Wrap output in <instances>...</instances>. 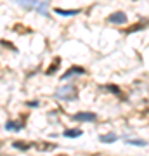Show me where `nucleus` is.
<instances>
[{
  "instance_id": "nucleus-10",
  "label": "nucleus",
  "mask_w": 149,
  "mask_h": 156,
  "mask_svg": "<svg viewBox=\"0 0 149 156\" xmlns=\"http://www.w3.org/2000/svg\"><path fill=\"white\" fill-rule=\"evenodd\" d=\"M59 64H61V57H56V59H54V63L50 64V68L45 71V75H52V73H54V71L59 68Z\"/></svg>"
},
{
  "instance_id": "nucleus-17",
  "label": "nucleus",
  "mask_w": 149,
  "mask_h": 156,
  "mask_svg": "<svg viewBox=\"0 0 149 156\" xmlns=\"http://www.w3.org/2000/svg\"><path fill=\"white\" fill-rule=\"evenodd\" d=\"M28 106H33V108H36V106H38V102H36V101H30V102H28Z\"/></svg>"
},
{
  "instance_id": "nucleus-12",
  "label": "nucleus",
  "mask_w": 149,
  "mask_h": 156,
  "mask_svg": "<svg viewBox=\"0 0 149 156\" xmlns=\"http://www.w3.org/2000/svg\"><path fill=\"white\" fill-rule=\"evenodd\" d=\"M35 10H38V12L43 14V16H49V12H47V3H45V2H38L36 7H35Z\"/></svg>"
},
{
  "instance_id": "nucleus-13",
  "label": "nucleus",
  "mask_w": 149,
  "mask_h": 156,
  "mask_svg": "<svg viewBox=\"0 0 149 156\" xmlns=\"http://www.w3.org/2000/svg\"><path fill=\"white\" fill-rule=\"evenodd\" d=\"M64 135L66 137H80L82 135V130L80 129H69V130L64 132Z\"/></svg>"
},
{
  "instance_id": "nucleus-14",
  "label": "nucleus",
  "mask_w": 149,
  "mask_h": 156,
  "mask_svg": "<svg viewBox=\"0 0 149 156\" xmlns=\"http://www.w3.org/2000/svg\"><path fill=\"white\" fill-rule=\"evenodd\" d=\"M144 26H146V23H137V24H134L132 28H128V30H127L125 33H127V35H130V33H135V31H139V30H142Z\"/></svg>"
},
{
  "instance_id": "nucleus-7",
  "label": "nucleus",
  "mask_w": 149,
  "mask_h": 156,
  "mask_svg": "<svg viewBox=\"0 0 149 156\" xmlns=\"http://www.w3.org/2000/svg\"><path fill=\"white\" fill-rule=\"evenodd\" d=\"M12 146H14L16 149H21V151H28V149H31L33 144H30V142H23V141H16V142H12Z\"/></svg>"
},
{
  "instance_id": "nucleus-15",
  "label": "nucleus",
  "mask_w": 149,
  "mask_h": 156,
  "mask_svg": "<svg viewBox=\"0 0 149 156\" xmlns=\"http://www.w3.org/2000/svg\"><path fill=\"white\" fill-rule=\"evenodd\" d=\"M127 144H134V146H146V141H134V139H127Z\"/></svg>"
},
{
  "instance_id": "nucleus-11",
  "label": "nucleus",
  "mask_w": 149,
  "mask_h": 156,
  "mask_svg": "<svg viewBox=\"0 0 149 156\" xmlns=\"http://www.w3.org/2000/svg\"><path fill=\"white\" fill-rule=\"evenodd\" d=\"M21 127H23V123H17V122H12V120H9V122L5 123V129H7V130H10V132H12V130H19Z\"/></svg>"
},
{
  "instance_id": "nucleus-8",
  "label": "nucleus",
  "mask_w": 149,
  "mask_h": 156,
  "mask_svg": "<svg viewBox=\"0 0 149 156\" xmlns=\"http://www.w3.org/2000/svg\"><path fill=\"white\" fill-rule=\"evenodd\" d=\"M35 148H36L38 151H54V149H56V144L43 142V144H35Z\"/></svg>"
},
{
  "instance_id": "nucleus-6",
  "label": "nucleus",
  "mask_w": 149,
  "mask_h": 156,
  "mask_svg": "<svg viewBox=\"0 0 149 156\" xmlns=\"http://www.w3.org/2000/svg\"><path fill=\"white\" fill-rule=\"evenodd\" d=\"M54 10H56V14H59V16H76V14L80 12L78 9H73V10H66V9H59V7H56Z\"/></svg>"
},
{
  "instance_id": "nucleus-9",
  "label": "nucleus",
  "mask_w": 149,
  "mask_h": 156,
  "mask_svg": "<svg viewBox=\"0 0 149 156\" xmlns=\"http://www.w3.org/2000/svg\"><path fill=\"white\" fill-rule=\"evenodd\" d=\"M99 139H101V142L109 144V142H115V141L118 139V135H116V134H104V135H101Z\"/></svg>"
},
{
  "instance_id": "nucleus-16",
  "label": "nucleus",
  "mask_w": 149,
  "mask_h": 156,
  "mask_svg": "<svg viewBox=\"0 0 149 156\" xmlns=\"http://www.w3.org/2000/svg\"><path fill=\"white\" fill-rule=\"evenodd\" d=\"M104 89H106V90H109V92H115V94H120V89H118L116 85H106Z\"/></svg>"
},
{
  "instance_id": "nucleus-4",
  "label": "nucleus",
  "mask_w": 149,
  "mask_h": 156,
  "mask_svg": "<svg viewBox=\"0 0 149 156\" xmlns=\"http://www.w3.org/2000/svg\"><path fill=\"white\" fill-rule=\"evenodd\" d=\"M87 71H85V68H82V66H71L61 78L62 80H66V78H69V76H73V75H85Z\"/></svg>"
},
{
  "instance_id": "nucleus-3",
  "label": "nucleus",
  "mask_w": 149,
  "mask_h": 156,
  "mask_svg": "<svg viewBox=\"0 0 149 156\" xmlns=\"http://www.w3.org/2000/svg\"><path fill=\"white\" fill-rule=\"evenodd\" d=\"M109 21L115 23V24H125L127 23V14L122 12V10H118V12H115V14L109 16Z\"/></svg>"
},
{
  "instance_id": "nucleus-5",
  "label": "nucleus",
  "mask_w": 149,
  "mask_h": 156,
  "mask_svg": "<svg viewBox=\"0 0 149 156\" xmlns=\"http://www.w3.org/2000/svg\"><path fill=\"white\" fill-rule=\"evenodd\" d=\"M17 3H19L23 9H28V10H31V9H35V7H36L38 0H17Z\"/></svg>"
},
{
  "instance_id": "nucleus-1",
  "label": "nucleus",
  "mask_w": 149,
  "mask_h": 156,
  "mask_svg": "<svg viewBox=\"0 0 149 156\" xmlns=\"http://www.w3.org/2000/svg\"><path fill=\"white\" fill-rule=\"evenodd\" d=\"M56 97H57V99H62V101H73V99L78 97V89L73 87V85L61 87V89L56 92Z\"/></svg>"
},
{
  "instance_id": "nucleus-2",
  "label": "nucleus",
  "mask_w": 149,
  "mask_h": 156,
  "mask_svg": "<svg viewBox=\"0 0 149 156\" xmlns=\"http://www.w3.org/2000/svg\"><path fill=\"white\" fill-rule=\"evenodd\" d=\"M71 118H73L75 122H97V115H95V113H87V111H83V113H75Z\"/></svg>"
},
{
  "instance_id": "nucleus-18",
  "label": "nucleus",
  "mask_w": 149,
  "mask_h": 156,
  "mask_svg": "<svg viewBox=\"0 0 149 156\" xmlns=\"http://www.w3.org/2000/svg\"><path fill=\"white\" fill-rule=\"evenodd\" d=\"M59 156H68V155H59Z\"/></svg>"
}]
</instances>
